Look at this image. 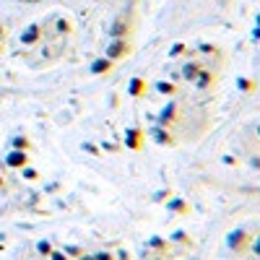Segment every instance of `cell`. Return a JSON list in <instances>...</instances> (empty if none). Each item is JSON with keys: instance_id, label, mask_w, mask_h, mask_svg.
<instances>
[{"instance_id": "6da1fadb", "label": "cell", "mask_w": 260, "mask_h": 260, "mask_svg": "<svg viewBox=\"0 0 260 260\" xmlns=\"http://www.w3.org/2000/svg\"><path fill=\"white\" fill-rule=\"evenodd\" d=\"M250 242H253L250 232L242 229V227H237V229H232V232L227 234V247H229L232 253H245V250H250Z\"/></svg>"}, {"instance_id": "7a4b0ae2", "label": "cell", "mask_w": 260, "mask_h": 260, "mask_svg": "<svg viewBox=\"0 0 260 260\" xmlns=\"http://www.w3.org/2000/svg\"><path fill=\"white\" fill-rule=\"evenodd\" d=\"M5 162H8V167H16V169H18V167H26L29 159H26V154L21 151V149H16V151H10V154H8V159H5Z\"/></svg>"}, {"instance_id": "3957f363", "label": "cell", "mask_w": 260, "mask_h": 260, "mask_svg": "<svg viewBox=\"0 0 260 260\" xmlns=\"http://www.w3.org/2000/svg\"><path fill=\"white\" fill-rule=\"evenodd\" d=\"M120 52H128L125 39H115V42H112V44H109V50H107V58H109V60H115Z\"/></svg>"}, {"instance_id": "277c9868", "label": "cell", "mask_w": 260, "mask_h": 260, "mask_svg": "<svg viewBox=\"0 0 260 260\" xmlns=\"http://www.w3.org/2000/svg\"><path fill=\"white\" fill-rule=\"evenodd\" d=\"M39 34H42L39 26H29L24 34H21V42H24V44H34V42L39 39Z\"/></svg>"}, {"instance_id": "5b68a950", "label": "cell", "mask_w": 260, "mask_h": 260, "mask_svg": "<svg viewBox=\"0 0 260 260\" xmlns=\"http://www.w3.org/2000/svg\"><path fill=\"white\" fill-rule=\"evenodd\" d=\"M167 211L169 213H187V203L179 200V198H174L172 203H167Z\"/></svg>"}, {"instance_id": "8992f818", "label": "cell", "mask_w": 260, "mask_h": 260, "mask_svg": "<svg viewBox=\"0 0 260 260\" xmlns=\"http://www.w3.org/2000/svg\"><path fill=\"white\" fill-rule=\"evenodd\" d=\"M125 143L130 146V149H138V146H141V133H138V130H128Z\"/></svg>"}, {"instance_id": "52a82bcc", "label": "cell", "mask_w": 260, "mask_h": 260, "mask_svg": "<svg viewBox=\"0 0 260 260\" xmlns=\"http://www.w3.org/2000/svg\"><path fill=\"white\" fill-rule=\"evenodd\" d=\"M146 245H149V247H154V250H164V247H167L169 242H167V240H162V237H151V240L146 242Z\"/></svg>"}, {"instance_id": "ba28073f", "label": "cell", "mask_w": 260, "mask_h": 260, "mask_svg": "<svg viewBox=\"0 0 260 260\" xmlns=\"http://www.w3.org/2000/svg\"><path fill=\"white\" fill-rule=\"evenodd\" d=\"M154 138L159 141V143H172V135H169V133H162V130H154Z\"/></svg>"}, {"instance_id": "9c48e42d", "label": "cell", "mask_w": 260, "mask_h": 260, "mask_svg": "<svg viewBox=\"0 0 260 260\" xmlns=\"http://www.w3.org/2000/svg\"><path fill=\"white\" fill-rule=\"evenodd\" d=\"M94 73H101V71H109V60H96L94 68H91Z\"/></svg>"}, {"instance_id": "30bf717a", "label": "cell", "mask_w": 260, "mask_h": 260, "mask_svg": "<svg viewBox=\"0 0 260 260\" xmlns=\"http://www.w3.org/2000/svg\"><path fill=\"white\" fill-rule=\"evenodd\" d=\"M187 78H190V81H193V78H195V73H198V65L195 63H190V65H185V71H182Z\"/></svg>"}, {"instance_id": "8fae6325", "label": "cell", "mask_w": 260, "mask_h": 260, "mask_svg": "<svg viewBox=\"0 0 260 260\" xmlns=\"http://www.w3.org/2000/svg\"><path fill=\"white\" fill-rule=\"evenodd\" d=\"M250 253L255 255V258H260V234L255 237V240L250 242Z\"/></svg>"}, {"instance_id": "7c38bea8", "label": "cell", "mask_w": 260, "mask_h": 260, "mask_svg": "<svg viewBox=\"0 0 260 260\" xmlns=\"http://www.w3.org/2000/svg\"><path fill=\"white\" fill-rule=\"evenodd\" d=\"M141 88H143V81H138V78H135V81L130 84V94H133V96H138V94H141Z\"/></svg>"}, {"instance_id": "4fadbf2b", "label": "cell", "mask_w": 260, "mask_h": 260, "mask_svg": "<svg viewBox=\"0 0 260 260\" xmlns=\"http://www.w3.org/2000/svg\"><path fill=\"white\" fill-rule=\"evenodd\" d=\"M156 88H159L162 94H174V86H172V84H164V81L156 84Z\"/></svg>"}, {"instance_id": "5bb4252c", "label": "cell", "mask_w": 260, "mask_h": 260, "mask_svg": "<svg viewBox=\"0 0 260 260\" xmlns=\"http://www.w3.org/2000/svg\"><path fill=\"white\" fill-rule=\"evenodd\" d=\"M37 250H39L42 255H50V253H52V247H50V242H39V245H37Z\"/></svg>"}, {"instance_id": "9a60e30c", "label": "cell", "mask_w": 260, "mask_h": 260, "mask_svg": "<svg viewBox=\"0 0 260 260\" xmlns=\"http://www.w3.org/2000/svg\"><path fill=\"white\" fill-rule=\"evenodd\" d=\"M50 260H68V255L60 253V250H55V253H50Z\"/></svg>"}, {"instance_id": "2e32d148", "label": "cell", "mask_w": 260, "mask_h": 260, "mask_svg": "<svg viewBox=\"0 0 260 260\" xmlns=\"http://www.w3.org/2000/svg\"><path fill=\"white\" fill-rule=\"evenodd\" d=\"M94 260H115L109 253H94Z\"/></svg>"}, {"instance_id": "e0dca14e", "label": "cell", "mask_w": 260, "mask_h": 260, "mask_svg": "<svg viewBox=\"0 0 260 260\" xmlns=\"http://www.w3.org/2000/svg\"><path fill=\"white\" fill-rule=\"evenodd\" d=\"M13 146H16V149H26L29 143H26V138H16V141H13Z\"/></svg>"}, {"instance_id": "ac0fdd59", "label": "cell", "mask_w": 260, "mask_h": 260, "mask_svg": "<svg viewBox=\"0 0 260 260\" xmlns=\"http://www.w3.org/2000/svg\"><path fill=\"white\" fill-rule=\"evenodd\" d=\"M78 260H94V255H81V258H78Z\"/></svg>"}, {"instance_id": "d6986e66", "label": "cell", "mask_w": 260, "mask_h": 260, "mask_svg": "<svg viewBox=\"0 0 260 260\" xmlns=\"http://www.w3.org/2000/svg\"><path fill=\"white\" fill-rule=\"evenodd\" d=\"M154 260H162V258H154Z\"/></svg>"}, {"instance_id": "ffe728a7", "label": "cell", "mask_w": 260, "mask_h": 260, "mask_svg": "<svg viewBox=\"0 0 260 260\" xmlns=\"http://www.w3.org/2000/svg\"><path fill=\"white\" fill-rule=\"evenodd\" d=\"M258 133H260V128H258Z\"/></svg>"}, {"instance_id": "44dd1931", "label": "cell", "mask_w": 260, "mask_h": 260, "mask_svg": "<svg viewBox=\"0 0 260 260\" xmlns=\"http://www.w3.org/2000/svg\"><path fill=\"white\" fill-rule=\"evenodd\" d=\"M0 182H3V179H0Z\"/></svg>"}]
</instances>
